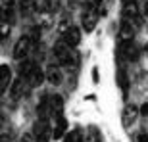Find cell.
<instances>
[{
	"label": "cell",
	"mask_w": 148,
	"mask_h": 142,
	"mask_svg": "<svg viewBox=\"0 0 148 142\" xmlns=\"http://www.w3.org/2000/svg\"><path fill=\"white\" fill-rule=\"evenodd\" d=\"M10 81H12V69L4 63V66L0 67V90L2 92L10 87Z\"/></svg>",
	"instance_id": "cell-12"
},
{
	"label": "cell",
	"mask_w": 148,
	"mask_h": 142,
	"mask_svg": "<svg viewBox=\"0 0 148 142\" xmlns=\"http://www.w3.org/2000/svg\"><path fill=\"white\" fill-rule=\"evenodd\" d=\"M52 117L54 119L64 117V98H62L60 94L52 96Z\"/></svg>",
	"instance_id": "cell-11"
},
{
	"label": "cell",
	"mask_w": 148,
	"mask_h": 142,
	"mask_svg": "<svg viewBox=\"0 0 148 142\" xmlns=\"http://www.w3.org/2000/svg\"><path fill=\"white\" fill-rule=\"evenodd\" d=\"M29 48H31V37H21L16 42V46H14V52H12V54H14V58H16L17 61H23V60H27Z\"/></svg>",
	"instance_id": "cell-3"
},
{
	"label": "cell",
	"mask_w": 148,
	"mask_h": 142,
	"mask_svg": "<svg viewBox=\"0 0 148 142\" xmlns=\"http://www.w3.org/2000/svg\"><path fill=\"white\" fill-rule=\"evenodd\" d=\"M44 73H46V79H48L50 85H60L64 81V73H62V69L56 63H48Z\"/></svg>",
	"instance_id": "cell-7"
},
{
	"label": "cell",
	"mask_w": 148,
	"mask_h": 142,
	"mask_svg": "<svg viewBox=\"0 0 148 142\" xmlns=\"http://www.w3.org/2000/svg\"><path fill=\"white\" fill-rule=\"evenodd\" d=\"M123 16H125V19H129V21H140V10H138V6L135 0H125L123 2Z\"/></svg>",
	"instance_id": "cell-5"
},
{
	"label": "cell",
	"mask_w": 148,
	"mask_h": 142,
	"mask_svg": "<svg viewBox=\"0 0 148 142\" xmlns=\"http://www.w3.org/2000/svg\"><path fill=\"white\" fill-rule=\"evenodd\" d=\"M64 142H83L81 131H71V132H67L66 138H64Z\"/></svg>",
	"instance_id": "cell-16"
},
{
	"label": "cell",
	"mask_w": 148,
	"mask_h": 142,
	"mask_svg": "<svg viewBox=\"0 0 148 142\" xmlns=\"http://www.w3.org/2000/svg\"><path fill=\"white\" fill-rule=\"evenodd\" d=\"M62 40L75 48L77 44L81 42V29H79V27H69L66 33H64V38H62Z\"/></svg>",
	"instance_id": "cell-8"
},
{
	"label": "cell",
	"mask_w": 148,
	"mask_h": 142,
	"mask_svg": "<svg viewBox=\"0 0 148 142\" xmlns=\"http://www.w3.org/2000/svg\"><path fill=\"white\" fill-rule=\"evenodd\" d=\"M117 37H119L121 42H131L133 37H135V25H133V21L123 19L121 25H119V33H117Z\"/></svg>",
	"instance_id": "cell-6"
},
{
	"label": "cell",
	"mask_w": 148,
	"mask_h": 142,
	"mask_svg": "<svg viewBox=\"0 0 148 142\" xmlns=\"http://www.w3.org/2000/svg\"><path fill=\"white\" fill-rule=\"evenodd\" d=\"M100 4H102V0H87V10H98Z\"/></svg>",
	"instance_id": "cell-18"
},
{
	"label": "cell",
	"mask_w": 148,
	"mask_h": 142,
	"mask_svg": "<svg viewBox=\"0 0 148 142\" xmlns=\"http://www.w3.org/2000/svg\"><path fill=\"white\" fill-rule=\"evenodd\" d=\"M44 79H46V73H44V71L37 66V67H35V71H33V73H31V75L27 77V79H25V81H27V85H29V87H40Z\"/></svg>",
	"instance_id": "cell-9"
},
{
	"label": "cell",
	"mask_w": 148,
	"mask_h": 142,
	"mask_svg": "<svg viewBox=\"0 0 148 142\" xmlns=\"http://www.w3.org/2000/svg\"><path fill=\"white\" fill-rule=\"evenodd\" d=\"M19 142H37V138H35V134H25V137H21Z\"/></svg>",
	"instance_id": "cell-19"
},
{
	"label": "cell",
	"mask_w": 148,
	"mask_h": 142,
	"mask_svg": "<svg viewBox=\"0 0 148 142\" xmlns=\"http://www.w3.org/2000/svg\"><path fill=\"white\" fill-rule=\"evenodd\" d=\"M0 35H2V40H6V37L10 35V23L8 21H2V31H0Z\"/></svg>",
	"instance_id": "cell-17"
},
{
	"label": "cell",
	"mask_w": 148,
	"mask_h": 142,
	"mask_svg": "<svg viewBox=\"0 0 148 142\" xmlns=\"http://www.w3.org/2000/svg\"><path fill=\"white\" fill-rule=\"evenodd\" d=\"M54 56H56V60H58V63L64 66V67H75L77 63H79L75 48L69 46V44H66L64 40L54 46Z\"/></svg>",
	"instance_id": "cell-1"
},
{
	"label": "cell",
	"mask_w": 148,
	"mask_h": 142,
	"mask_svg": "<svg viewBox=\"0 0 148 142\" xmlns=\"http://www.w3.org/2000/svg\"><path fill=\"white\" fill-rule=\"evenodd\" d=\"M33 134L37 138V142H48L52 137V129H50L48 119H38L33 127Z\"/></svg>",
	"instance_id": "cell-2"
},
{
	"label": "cell",
	"mask_w": 148,
	"mask_h": 142,
	"mask_svg": "<svg viewBox=\"0 0 148 142\" xmlns=\"http://www.w3.org/2000/svg\"><path fill=\"white\" fill-rule=\"evenodd\" d=\"M25 79H17V81H14V85H12V96L14 98H21L23 94H25Z\"/></svg>",
	"instance_id": "cell-14"
},
{
	"label": "cell",
	"mask_w": 148,
	"mask_h": 142,
	"mask_svg": "<svg viewBox=\"0 0 148 142\" xmlns=\"http://www.w3.org/2000/svg\"><path fill=\"white\" fill-rule=\"evenodd\" d=\"M98 12L96 10H85L81 14V25H83V31L85 33H90L94 27H96V23H98Z\"/></svg>",
	"instance_id": "cell-4"
},
{
	"label": "cell",
	"mask_w": 148,
	"mask_h": 142,
	"mask_svg": "<svg viewBox=\"0 0 148 142\" xmlns=\"http://www.w3.org/2000/svg\"><path fill=\"white\" fill-rule=\"evenodd\" d=\"M137 113H138V109L135 108V106H127L125 108V125H133L135 123V119H137Z\"/></svg>",
	"instance_id": "cell-15"
},
{
	"label": "cell",
	"mask_w": 148,
	"mask_h": 142,
	"mask_svg": "<svg viewBox=\"0 0 148 142\" xmlns=\"http://www.w3.org/2000/svg\"><path fill=\"white\" fill-rule=\"evenodd\" d=\"M66 132H67V119H64V117L56 119V125H54V129H52V138L60 140V138L66 137Z\"/></svg>",
	"instance_id": "cell-10"
},
{
	"label": "cell",
	"mask_w": 148,
	"mask_h": 142,
	"mask_svg": "<svg viewBox=\"0 0 148 142\" xmlns=\"http://www.w3.org/2000/svg\"><path fill=\"white\" fill-rule=\"evenodd\" d=\"M140 111H143L144 115H148V104H143V108H140Z\"/></svg>",
	"instance_id": "cell-22"
},
{
	"label": "cell",
	"mask_w": 148,
	"mask_h": 142,
	"mask_svg": "<svg viewBox=\"0 0 148 142\" xmlns=\"http://www.w3.org/2000/svg\"><path fill=\"white\" fill-rule=\"evenodd\" d=\"M35 67H37V63H35L33 60H23V61H19V75H21V79H27V77L35 71Z\"/></svg>",
	"instance_id": "cell-13"
},
{
	"label": "cell",
	"mask_w": 148,
	"mask_h": 142,
	"mask_svg": "<svg viewBox=\"0 0 148 142\" xmlns=\"http://www.w3.org/2000/svg\"><path fill=\"white\" fill-rule=\"evenodd\" d=\"M137 142H148V134H146V132H138Z\"/></svg>",
	"instance_id": "cell-20"
},
{
	"label": "cell",
	"mask_w": 148,
	"mask_h": 142,
	"mask_svg": "<svg viewBox=\"0 0 148 142\" xmlns=\"http://www.w3.org/2000/svg\"><path fill=\"white\" fill-rule=\"evenodd\" d=\"M92 83H98V67L92 69Z\"/></svg>",
	"instance_id": "cell-21"
}]
</instances>
